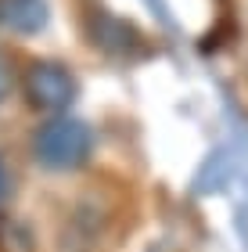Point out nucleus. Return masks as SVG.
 <instances>
[{"label": "nucleus", "instance_id": "4", "mask_svg": "<svg viewBox=\"0 0 248 252\" xmlns=\"http://www.w3.org/2000/svg\"><path fill=\"white\" fill-rule=\"evenodd\" d=\"M0 252H36V238L26 223L4 220L0 223Z\"/></svg>", "mask_w": 248, "mask_h": 252}, {"label": "nucleus", "instance_id": "5", "mask_svg": "<svg viewBox=\"0 0 248 252\" xmlns=\"http://www.w3.org/2000/svg\"><path fill=\"white\" fill-rule=\"evenodd\" d=\"M7 90H11V68L4 65V58H0V101L7 97Z\"/></svg>", "mask_w": 248, "mask_h": 252}, {"label": "nucleus", "instance_id": "3", "mask_svg": "<svg viewBox=\"0 0 248 252\" xmlns=\"http://www.w3.org/2000/svg\"><path fill=\"white\" fill-rule=\"evenodd\" d=\"M0 22L11 29V32H40L47 26V4L43 0H4L0 4Z\"/></svg>", "mask_w": 248, "mask_h": 252}, {"label": "nucleus", "instance_id": "1", "mask_svg": "<svg viewBox=\"0 0 248 252\" xmlns=\"http://www.w3.org/2000/svg\"><path fill=\"white\" fill-rule=\"evenodd\" d=\"M90 152H94V130L83 119L58 116L51 123H43L36 137H32V155L40 166L47 169H80L86 166Z\"/></svg>", "mask_w": 248, "mask_h": 252}, {"label": "nucleus", "instance_id": "2", "mask_svg": "<svg viewBox=\"0 0 248 252\" xmlns=\"http://www.w3.org/2000/svg\"><path fill=\"white\" fill-rule=\"evenodd\" d=\"M22 90H26L32 108H40V112H65L72 105V97H76V79H72L69 68L58 65V62H32Z\"/></svg>", "mask_w": 248, "mask_h": 252}, {"label": "nucleus", "instance_id": "6", "mask_svg": "<svg viewBox=\"0 0 248 252\" xmlns=\"http://www.w3.org/2000/svg\"><path fill=\"white\" fill-rule=\"evenodd\" d=\"M7 194V173H4V162H0V198Z\"/></svg>", "mask_w": 248, "mask_h": 252}]
</instances>
